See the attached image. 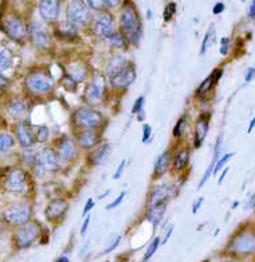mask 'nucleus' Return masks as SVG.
Returning a JSON list of instances; mask_svg holds the SVG:
<instances>
[{
  "label": "nucleus",
  "mask_w": 255,
  "mask_h": 262,
  "mask_svg": "<svg viewBox=\"0 0 255 262\" xmlns=\"http://www.w3.org/2000/svg\"><path fill=\"white\" fill-rule=\"evenodd\" d=\"M120 33L124 35L126 42L136 45L140 42L143 34L140 14L132 2H125L120 15Z\"/></svg>",
  "instance_id": "nucleus-1"
},
{
  "label": "nucleus",
  "mask_w": 255,
  "mask_h": 262,
  "mask_svg": "<svg viewBox=\"0 0 255 262\" xmlns=\"http://www.w3.org/2000/svg\"><path fill=\"white\" fill-rule=\"evenodd\" d=\"M4 190L11 192V194H29L31 190V180L27 171L19 167L8 168L3 175L2 179Z\"/></svg>",
  "instance_id": "nucleus-2"
},
{
  "label": "nucleus",
  "mask_w": 255,
  "mask_h": 262,
  "mask_svg": "<svg viewBox=\"0 0 255 262\" xmlns=\"http://www.w3.org/2000/svg\"><path fill=\"white\" fill-rule=\"evenodd\" d=\"M102 122H104V119L100 112L89 108V106H81L73 115V125L81 132L97 130Z\"/></svg>",
  "instance_id": "nucleus-3"
},
{
  "label": "nucleus",
  "mask_w": 255,
  "mask_h": 262,
  "mask_svg": "<svg viewBox=\"0 0 255 262\" xmlns=\"http://www.w3.org/2000/svg\"><path fill=\"white\" fill-rule=\"evenodd\" d=\"M31 215H33V208L27 202L12 203L4 208L2 214L4 222L16 227L25 226L26 223L31 222Z\"/></svg>",
  "instance_id": "nucleus-4"
},
{
  "label": "nucleus",
  "mask_w": 255,
  "mask_h": 262,
  "mask_svg": "<svg viewBox=\"0 0 255 262\" xmlns=\"http://www.w3.org/2000/svg\"><path fill=\"white\" fill-rule=\"evenodd\" d=\"M0 22H2V30L15 42H23L26 36L29 35L25 20L22 16H19L15 12L6 14Z\"/></svg>",
  "instance_id": "nucleus-5"
},
{
  "label": "nucleus",
  "mask_w": 255,
  "mask_h": 262,
  "mask_svg": "<svg viewBox=\"0 0 255 262\" xmlns=\"http://www.w3.org/2000/svg\"><path fill=\"white\" fill-rule=\"evenodd\" d=\"M228 250L235 255H251L255 254V233L244 230L237 235L228 244Z\"/></svg>",
  "instance_id": "nucleus-6"
},
{
  "label": "nucleus",
  "mask_w": 255,
  "mask_h": 262,
  "mask_svg": "<svg viewBox=\"0 0 255 262\" xmlns=\"http://www.w3.org/2000/svg\"><path fill=\"white\" fill-rule=\"evenodd\" d=\"M42 235V226L38 222H29L14 234V244L18 249L30 248Z\"/></svg>",
  "instance_id": "nucleus-7"
},
{
  "label": "nucleus",
  "mask_w": 255,
  "mask_h": 262,
  "mask_svg": "<svg viewBox=\"0 0 255 262\" xmlns=\"http://www.w3.org/2000/svg\"><path fill=\"white\" fill-rule=\"evenodd\" d=\"M26 88L33 94H47L54 88V79L47 73L34 72L30 73L25 79Z\"/></svg>",
  "instance_id": "nucleus-8"
},
{
  "label": "nucleus",
  "mask_w": 255,
  "mask_h": 262,
  "mask_svg": "<svg viewBox=\"0 0 255 262\" xmlns=\"http://www.w3.org/2000/svg\"><path fill=\"white\" fill-rule=\"evenodd\" d=\"M105 94H106V81H105V77L97 74L87 83L83 96H85L87 105L97 106V105H100L104 101Z\"/></svg>",
  "instance_id": "nucleus-9"
},
{
  "label": "nucleus",
  "mask_w": 255,
  "mask_h": 262,
  "mask_svg": "<svg viewBox=\"0 0 255 262\" xmlns=\"http://www.w3.org/2000/svg\"><path fill=\"white\" fill-rule=\"evenodd\" d=\"M66 16H67V22L73 25H86L91 19L90 14V7L87 6V2H68L67 7H66Z\"/></svg>",
  "instance_id": "nucleus-10"
},
{
  "label": "nucleus",
  "mask_w": 255,
  "mask_h": 262,
  "mask_svg": "<svg viewBox=\"0 0 255 262\" xmlns=\"http://www.w3.org/2000/svg\"><path fill=\"white\" fill-rule=\"evenodd\" d=\"M35 165L46 172H55L59 169V159L54 149L43 148L35 155Z\"/></svg>",
  "instance_id": "nucleus-11"
},
{
  "label": "nucleus",
  "mask_w": 255,
  "mask_h": 262,
  "mask_svg": "<svg viewBox=\"0 0 255 262\" xmlns=\"http://www.w3.org/2000/svg\"><path fill=\"white\" fill-rule=\"evenodd\" d=\"M27 33H29L31 42L35 46L39 47V49H47V47L50 46L51 36L42 23L35 22V20L31 22L29 27H27Z\"/></svg>",
  "instance_id": "nucleus-12"
},
{
  "label": "nucleus",
  "mask_w": 255,
  "mask_h": 262,
  "mask_svg": "<svg viewBox=\"0 0 255 262\" xmlns=\"http://www.w3.org/2000/svg\"><path fill=\"white\" fill-rule=\"evenodd\" d=\"M94 34L100 38H110L114 33V19L109 12H102L93 25Z\"/></svg>",
  "instance_id": "nucleus-13"
},
{
  "label": "nucleus",
  "mask_w": 255,
  "mask_h": 262,
  "mask_svg": "<svg viewBox=\"0 0 255 262\" xmlns=\"http://www.w3.org/2000/svg\"><path fill=\"white\" fill-rule=\"evenodd\" d=\"M109 79H110V83L113 88H119V89L120 88H128L136 79V69H134V65L128 63L125 68L120 70L119 73H115L114 76H111Z\"/></svg>",
  "instance_id": "nucleus-14"
},
{
  "label": "nucleus",
  "mask_w": 255,
  "mask_h": 262,
  "mask_svg": "<svg viewBox=\"0 0 255 262\" xmlns=\"http://www.w3.org/2000/svg\"><path fill=\"white\" fill-rule=\"evenodd\" d=\"M68 210V203L63 198H55L47 205L44 210V215L50 222H57L59 219L65 216V214Z\"/></svg>",
  "instance_id": "nucleus-15"
},
{
  "label": "nucleus",
  "mask_w": 255,
  "mask_h": 262,
  "mask_svg": "<svg viewBox=\"0 0 255 262\" xmlns=\"http://www.w3.org/2000/svg\"><path fill=\"white\" fill-rule=\"evenodd\" d=\"M61 11V2L44 0L39 3V14L44 22H57Z\"/></svg>",
  "instance_id": "nucleus-16"
},
{
  "label": "nucleus",
  "mask_w": 255,
  "mask_h": 262,
  "mask_svg": "<svg viewBox=\"0 0 255 262\" xmlns=\"http://www.w3.org/2000/svg\"><path fill=\"white\" fill-rule=\"evenodd\" d=\"M55 152L58 155V159L63 160V162H68V160L76 159L77 154H78L76 143L70 137H62L61 140L58 141V147Z\"/></svg>",
  "instance_id": "nucleus-17"
},
{
  "label": "nucleus",
  "mask_w": 255,
  "mask_h": 262,
  "mask_svg": "<svg viewBox=\"0 0 255 262\" xmlns=\"http://www.w3.org/2000/svg\"><path fill=\"white\" fill-rule=\"evenodd\" d=\"M15 133H16V139L20 143V145L25 148L33 147L35 144V135L33 132V128L27 124L26 121H20L15 125Z\"/></svg>",
  "instance_id": "nucleus-18"
},
{
  "label": "nucleus",
  "mask_w": 255,
  "mask_h": 262,
  "mask_svg": "<svg viewBox=\"0 0 255 262\" xmlns=\"http://www.w3.org/2000/svg\"><path fill=\"white\" fill-rule=\"evenodd\" d=\"M171 195V187L168 184H158L151 191V195L148 198V208L156 207V206L166 205V201Z\"/></svg>",
  "instance_id": "nucleus-19"
},
{
  "label": "nucleus",
  "mask_w": 255,
  "mask_h": 262,
  "mask_svg": "<svg viewBox=\"0 0 255 262\" xmlns=\"http://www.w3.org/2000/svg\"><path fill=\"white\" fill-rule=\"evenodd\" d=\"M210 128V115H203L199 117V120L195 124L194 132V147L199 148L204 141Z\"/></svg>",
  "instance_id": "nucleus-20"
},
{
  "label": "nucleus",
  "mask_w": 255,
  "mask_h": 262,
  "mask_svg": "<svg viewBox=\"0 0 255 262\" xmlns=\"http://www.w3.org/2000/svg\"><path fill=\"white\" fill-rule=\"evenodd\" d=\"M222 74H223L222 69H215V70H214V72H212L211 74H210V76L207 77V78L200 83V85H199V88L196 89V92H195V96H196L198 98L204 97L205 94L210 93V92L215 88V83L219 81Z\"/></svg>",
  "instance_id": "nucleus-21"
},
{
  "label": "nucleus",
  "mask_w": 255,
  "mask_h": 262,
  "mask_svg": "<svg viewBox=\"0 0 255 262\" xmlns=\"http://www.w3.org/2000/svg\"><path fill=\"white\" fill-rule=\"evenodd\" d=\"M77 143L83 149H94L100 143V135L96 130H83L77 135Z\"/></svg>",
  "instance_id": "nucleus-22"
},
{
  "label": "nucleus",
  "mask_w": 255,
  "mask_h": 262,
  "mask_svg": "<svg viewBox=\"0 0 255 262\" xmlns=\"http://www.w3.org/2000/svg\"><path fill=\"white\" fill-rule=\"evenodd\" d=\"M109 154H110V145L109 144H101L97 147L91 149L89 155V160L91 165H100L104 164L109 158Z\"/></svg>",
  "instance_id": "nucleus-23"
},
{
  "label": "nucleus",
  "mask_w": 255,
  "mask_h": 262,
  "mask_svg": "<svg viewBox=\"0 0 255 262\" xmlns=\"http://www.w3.org/2000/svg\"><path fill=\"white\" fill-rule=\"evenodd\" d=\"M171 160H172V155H171L169 151L163 152L158 156L155 163V178H160V176H163L168 171L169 165H171Z\"/></svg>",
  "instance_id": "nucleus-24"
},
{
  "label": "nucleus",
  "mask_w": 255,
  "mask_h": 262,
  "mask_svg": "<svg viewBox=\"0 0 255 262\" xmlns=\"http://www.w3.org/2000/svg\"><path fill=\"white\" fill-rule=\"evenodd\" d=\"M55 35L63 40H73L78 35V30H77L76 25L66 20V22L61 23V30H55Z\"/></svg>",
  "instance_id": "nucleus-25"
},
{
  "label": "nucleus",
  "mask_w": 255,
  "mask_h": 262,
  "mask_svg": "<svg viewBox=\"0 0 255 262\" xmlns=\"http://www.w3.org/2000/svg\"><path fill=\"white\" fill-rule=\"evenodd\" d=\"M190 156H191V149L190 148H183L180 149L176 154L175 159H173V169L176 172H181L186 169V167L190 163Z\"/></svg>",
  "instance_id": "nucleus-26"
},
{
  "label": "nucleus",
  "mask_w": 255,
  "mask_h": 262,
  "mask_svg": "<svg viewBox=\"0 0 255 262\" xmlns=\"http://www.w3.org/2000/svg\"><path fill=\"white\" fill-rule=\"evenodd\" d=\"M87 68L82 63H72L67 66V76L72 77L77 83L83 82L87 77Z\"/></svg>",
  "instance_id": "nucleus-27"
},
{
  "label": "nucleus",
  "mask_w": 255,
  "mask_h": 262,
  "mask_svg": "<svg viewBox=\"0 0 255 262\" xmlns=\"http://www.w3.org/2000/svg\"><path fill=\"white\" fill-rule=\"evenodd\" d=\"M164 212H166V205L148 208L147 221H149L153 225V227H157L160 222H161L163 216H164Z\"/></svg>",
  "instance_id": "nucleus-28"
},
{
  "label": "nucleus",
  "mask_w": 255,
  "mask_h": 262,
  "mask_svg": "<svg viewBox=\"0 0 255 262\" xmlns=\"http://www.w3.org/2000/svg\"><path fill=\"white\" fill-rule=\"evenodd\" d=\"M126 65H128V62H126L125 58L121 57V55H115V57L111 58L108 63V68H106L109 78H110L111 76H114L115 73H119L120 70H122Z\"/></svg>",
  "instance_id": "nucleus-29"
},
{
  "label": "nucleus",
  "mask_w": 255,
  "mask_h": 262,
  "mask_svg": "<svg viewBox=\"0 0 255 262\" xmlns=\"http://www.w3.org/2000/svg\"><path fill=\"white\" fill-rule=\"evenodd\" d=\"M7 111L12 117L19 119V117H22L26 113V111H27V104H26L23 100H12L11 102L8 104Z\"/></svg>",
  "instance_id": "nucleus-30"
},
{
  "label": "nucleus",
  "mask_w": 255,
  "mask_h": 262,
  "mask_svg": "<svg viewBox=\"0 0 255 262\" xmlns=\"http://www.w3.org/2000/svg\"><path fill=\"white\" fill-rule=\"evenodd\" d=\"M14 65V54L11 50L3 49L0 51V73L6 72L8 69H11Z\"/></svg>",
  "instance_id": "nucleus-31"
},
{
  "label": "nucleus",
  "mask_w": 255,
  "mask_h": 262,
  "mask_svg": "<svg viewBox=\"0 0 255 262\" xmlns=\"http://www.w3.org/2000/svg\"><path fill=\"white\" fill-rule=\"evenodd\" d=\"M15 139L12 135L7 132H0V152L8 151L10 148L14 147Z\"/></svg>",
  "instance_id": "nucleus-32"
},
{
  "label": "nucleus",
  "mask_w": 255,
  "mask_h": 262,
  "mask_svg": "<svg viewBox=\"0 0 255 262\" xmlns=\"http://www.w3.org/2000/svg\"><path fill=\"white\" fill-rule=\"evenodd\" d=\"M109 40H110L111 46L117 47V49H122V47H126V45H128L126 39L124 38V35H122L120 31H114V33L111 34L110 38H109Z\"/></svg>",
  "instance_id": "nucleus-33"
},
{
  "label": "nucleus",
  "mask_w": 255,
  "mask_h": 262,
  "mask_svg": "<svg viewBox=\"0 0 255 262\" xmlns=\"http://www.w3.org/2000/svg\"><path fill=\"white\" fill-rule=\"evenodd\" d=\"M160 244H161L160 238H155V239L152 241L151 244H149V246L147 248V251H145L144 257H143V262H148L149 259L152 258V257H153V254H155L156 251H157Z\"/></svg>",
  "instance_id": "nucleus-34"
},
{
  "label": "nucleus",
  "mask_w": 255,
  "mask_h": 262,
  "mask_svg": "<svg viewBox=\"0 0 255 262\" xmlns=\"http://www.w3.org/2000/svg\"><path fill=\"white\" fill-rule=\"evenodd\" d=\"M212 38H215V33H214V26H211L210 27V30L205 33L204 35V39H203V42H201V47H200V54H205V51H207V47H208L210 45V40L212 39Z\"/></svg>",
  "instance_id": "nucleus-35"
},
{
  "label": "nucleus",
  "mask_w": 255,
  "mask_h": 262,
  "mask_svg": "<svg viewBox=\"0 0 255 262\" xmlns=\"http://www.w3.org/2000/svg\"><path fill=\"white\" fill-rule=\"evenodd\" d=\"M49 136H50V130H49L47 126H38V129H36L35 133V140L38 143H44V141H47Z\"/></svg>",
  "instance_id": "nucleus-36"
},
{
  "label": "nucleus",
  "mask_w": 255,
  "mask_h": 262,
  "mask_svg": "<svg viewBox=\"0 0 255 262\" xmlns=\"http://www.w3.org/2000/svg\"><path fill=\"white\" fill-rule=\"evenodd\" d=\"M186 125H187V119H186V116H184V117H181V119L177 121L176 126H175V129H173V137L179 139V137L183 136L184 130H186Z\"/></svg>",
  "instance_id": "nucleus-37"
},
{
  "label": "nucleus",
  "mask_w": 255,
  "mask_h": 262,
  "mask_svg": "<svg viewBox=\"0 0 255 262\" xmlns=\"http://www.w3.org/2000/svg\"><path fill=\"white\" fill-rule=\"evenodd\" d=\"M233 156H234V152H231V154H226L224 156H222V158H220L219 160L216 162L215 167H214V172H212V175H216V173L219 172L220 169H222L223 167L227 164V163H228V160H230Z\"/></svg>",
  "instance_id": "nucleus-38"
},
{
  "label": "nucleus",
  "mask_w": 255,
  "mask_h": 262,
  "mask_svg": "<svg viewBox=\"0 0 255 262\" xmlns=\"http://www.w3.org/2000/svg\"><path fill=\"white\" fill-rule=\"evenodd\" d=\"M87 6L90 10H96V11H104L106 7V0H90L87 2Z\"/></svg>",
  "instance_id": "nucleus-39"
},
{
  "label": "nucleus",
  "mask_w": 255,
  "mask_h": 262,
  "mask_svg": "<svg viewBox=\"0 0 255 262\" xmlns=\"http://www.w3.org/2000/svg\"><path fill=\"white\" fill-rule=\"evenodd\" d=\"M175 12H176V3H169L168 6L166 7V10H164V20L166 22H171V19H172V16L175 15Z\"/></svg>",
  "instance_id": "nucleus-40"
},
{
  "label": "nucleus",
  "mask_w": 255,
  "mask_h": 262,
  "mask_svg": "<svg viewBox=\"0 0 255 262\" xmlns=\"http://www.w3.org/2000/svg\"><path fill=\"white\" fill-rule=\"evenodd\" d=\"M125 195H126V192H125V191H122L121 194H120L119 196L115 198L114 201L111 202L110 205H108V206H106V210H113V208L119 207V206L121 205V203H122V201H124V199H125Z\"/></svg>",
  "instance_id": "nucleus-41"
},
{
  "label": "nucleus",
  "mask_w": 255,
  "mask_h": 262,
  "mask_svg": "<svg viewBox=\"0 0 255 262\" xmlns=\"http://www.w3.org/2000/svg\"><path fill=\"white\" fill-rule=\"evenodd\" d=\"M144 102H145V97L144 96H140V97L136 100V102H134L133 109H132V113L137 115L138 112L143 111V109H144Z\"/></svg>",
  "instance_id": "nucleus-42"
},
{
  "label": "nucleus",
  "mask_w": 255,
  "mask_h": 262,
  "mask_svg": "<svg viewBox=\"0 0 255 262\" xmlns=\"http://www.w3.org/2000/svg\"><path fill=\"white\" fill-rule=\"evenodd\" d=\"M62 83H63L65 88H67V89H76L77 88L76 81H74L70 76H67V74H65V77L62 78Z\"/></svg>",
  "instance_id": "nucleus-43"
},
{
  "label": "nucleus",
  "mask_w": 255,
  "mask_h": 262,
  "mask_svg": "<svg viewBox=\"0 0 255 262\" xmlns=\"http://www.w3.org/2000/svg\"><path fill=\"white\" fill-rule=\"evenodd\" d=\"M228 49H230V39L228 38H222V40H220V54H228Z\"/></svg>",
  "instance_id": "nucleus-44"
},
{
  "label": "nucleus",
  "mask_w": 255,
  "mask_h": 262,
  "mask_svg": "<svg viewBox=\"0 0 255 262\" xmlns=\"http://www.w3.org/2000/svg\"><path fill=\"white\" fill-rule=\"evenodd\" d=\"M151 135H152L151 125H147V124H145V125L143 126V143H148L149 139H151Z\"/></svg>",
  "instance_id": "nucleus-45"
},
{
  "label": "nucleus",
  "mask_w": 255,
  "mask_h": 262,
  "mask_svg": "<svg viewBox=\"0 0 255 262\" xmlns=\"http://www.w3.org/2000/svg\"><path fill=\"white\" fill-rule=\"evenodd\" d=\"M125 165H126V160H122V162L120 163L119 168L115 169L114 175H113V179L117 180V179H120V178H121L122 173H124V169H125Z\"/></svg>",
  "instance_id": "nucleus-46"
},
{
  "label": "nucleus",
  "mask_w": 255,
  "mask_h": 262,
  "mask_svg": "<svg viewBox=\"0 0 255 262\" xmlns=\"http://www.w3.org/2000/svg\"><path fill=\"white\" fill-rule=\"evenodd\" d=\"M120 241H121V237H120V235H119V237L115 238V239L113 241V242H111L110 245H109V248L105 249L104 254H109V253H111V251L114 250V249L117 248V246H119V245H120Z\"/></svg>",
  "instance_id": "nucleus-47"
},
{
  "label": "nucleus",
  "mask_w": 255,
  "mask_h": 262,
  "mask_svg": "<svg viewBox=\"0 0 255 262\" xmlns=\"http://www.w3.org/2000/svg\"><path fill=\"white\" fill-rule=\"evenodd\" d=\"M93 207H94V201H93V199H87L86 205H85V207H83V210H82V216H83V218H85V215H87V214H89V211Z\"/></svg>",
  "instance_id": "nucleus-48"
},
{
  "label": "nucleus",
  "mask_w": 255,
  "mask_h": 262,
  "mask_svg": "<svg viewBox=\"0 0 255 262\" xmlns=\"http://www.w3.org/2000/svg\"><path fill=\"white\" fill-rule=\"evenodd\" d=\"M224 8H226L224 3H216L214 8H212V12H214V15H219L224 11Z\"/></svg>",
  "instance_id": "nucleus-49"
},
{
  "label": "nucleus",
  "mask_w": 255,
  "mask_h": 262,
  "mask_svg": "<svg viewBox=\"0 0 255 262\" xmlns=\"http://www.w3.org/2000/svg\"><path fill=\"white\" fill-rule=\"evenodd\" d=\"M254 78H255V68H250L247 70V73H246L244 81H246V82H251Z\"/></svg>",
  "instance_id": "nucleus-50"
},
{
  "label": "nucleus",
  "mask_w": 255,
  "mask_h": 262,
  "mask_svg": "<svg viewBox=\"0 0 255 262\" xmlns=\"http://www.w3.org/2000/svg\"><path fill=\"white\" fill-rule=\"evenodd\" d=\"M89 223H90V215H87L86 219H85V222H83L82 226H81V231H79L82 237H85V234H86L87 227H89Z\"/></svg>",
  "instance_id": "nucleus-51"
},
{
  "label": "nucleus",
  "mask_w": 255,
  "mask_h": 262,
  "mask_svg": "<svg viewBox=\"0 0 255 262\" xmlns=\"http://www.w3.org/2000/svg\"><path fill=\"white\" fill-rule=\"evenodd\" d=\"M203 202H204V198H199L198 201L195 202L194 206H192V212H194V214H198L199 208L201 207V205H203Z\"/></svg>",
  "instance_id": "nucleus-52"
},
{
  "label": "nucleus",
  "mask_w": 255,
  "mask_h": 262,
  "mask_svg": "<svg viewBox=\"0 0 255 262\" xmlns=\"http://www.w3.org/2000/svg\"><path fill=\"white\" fill-rule=\"evenodd\" d=\"M173 229H175V227L171 226L168 230H167L166 237L163 238V241H161V244H163V245H166L167 242H168V239H169V238H171V235H172V233H173Z\"/></svg>",
  "instance_id": "nucleus-53"
},
{
  "label": "nucleus",
  "mask_w": 255,
  "mask_h": 262,
  "mask_svg": "<svg viewBox=\"0 0 255 262\" xmlns=\"http://www.w3.org/2000/svg\"><path fill=\"white\" fill-rule=\"evenodd\" d=\"M120 4H122V2H119V0H106V7H119Z\"/></svg>",
  "instance_id": "nucleus-54"
},
{
  "label": "nucleus",
  "mask_w": 255,
  "mask_h": 262,
  "mask_svg": "<svg viewBox=\"0 0 255 262\" xmlns=\"http://www.w3.org/2000/svg\"><path fill=\"white\" fill-rule=\"evenodd\" d=\"M246 208H255V192L251 195V198L248 199V205L246 206Z\"/></svg>",
  "instance_id": "nucleus-55"
},
{
  "label": "nucleus",
  "mask_w": 255,
  "mask_h": 262,
  "mask_svg": "<svg viewBox=\"0 0 255 262\" xmlns=\"http://www.w3.org/2000/svg\"><path fill=\"white\" fill-rule=\"evenodd\" d=\"M7 83H8V79L6 78V77H4L3 74H2V73H0V88L6 86Z\"/></svg>",
  "instance_id": "nucleus-56"
},
{
  "label": "nucleus",
  "mask_w": 255,
  "mask_h": 262,
  "mask_svg": "<svg viewBox=\"0 0 255 262\" xmlns=\"http://www.w3.org/2000/svg\"><path fill=\"white\" fill-rule=\"evenodd\" d=\"M248 16L254 18L255 16V2H252L251 6H250V10H248Z\"/></svg>",
  "instance_id": "nucleus-57"
},
{
  "label": "nucleus",
  "mask_w": 255,
  "mask_h": 262,
  "mask_svg": "<svg viewBox=\"0 0 255 262\" xmlns=\"http://www.w3.org/2000/svg\"><path fill=\"white\" fill-rule=\"evenodd\" d=\"M228 171H230V169H228V168H224V171H223L222 175H220L219 182H218V184H222V183H223V180H224V178H226V175H227V172H228Z\"/></svg>",
  "instance_id": "nucleus-58"
},
{
  "label": "nucleus",
  "mask_w": 255,
  "mask_h": 262,
  "mask_svg": "<svg viewBox=\"0 0 255 262\" xmlns=\"http://www.w3.org/2000/svg\"><path fill=\"white\" fill-rule=\"evenodd\" d=\"M55 262H70V259H68V257H66V255H61V257H58Z\"/></svg>",
  "instance_id": "nucleus-59"
},
{
  "label": "nucleus",
  "mask_w": 255,
  "mask_h": 262,
  "mask_svg": "<svg viewBox=\"0 0 255 262\" xmlns=\"http://www.w3.org/2000/svg\"><path fill=\"white\" fill-rule=\"evenodd\" d=\"M254 126H255V117H254V119H252V121L250 122V125H248V130H247V132L251 133L252 129H254Z\"/></svg>",
  "instance_id": "nucleus-60"
},
{
  "label": "nucleus",
  "mask_w": 255,
  "mask_h": 262,
  "mask_svg": "<svg viewBox=\"0 0 255 262\" xmlns=\"http://www.w3.org/2000/svg\"><path fill=\"white\" fill-rule=\"evenodd\" d=\"M238 205H239V202H234V205H233V208H237Z\"/></svg>",
  "instance_id": "nucleus-61"
},
{
  "label": "nucleus",
  "mask_w": 255,
  "mask_h": 262,
  "mask_svg": "<svg viewBox=\"0 0 255 262\" xmlns=\"http://www.w3.org/2000/svg\"><path fill=\"white\" fill-rule=\"evenodd\" d=\"M147 15H148V18H152V11H148Z\"/></svg>",
  "instance_id": "nucleus-62"
},
{
  "label": "nucleus",
  "mask_w": 255,
  "mask_h": 262,
  "mask_svg": "<svg viewBox=\"0 0 255 262\" xmlns=\"http://www.w3.org/2000/svg\"><path fill=\"white\" fill-rule=\"evenodd\" d=\"M223 262H234V261H231V259H228V261H223Z\"/></svg>",
  "instance_id": "nucleus-63"
}]
</instances>
